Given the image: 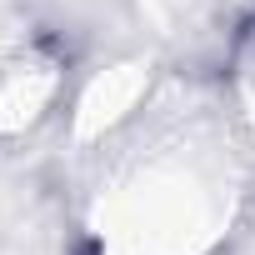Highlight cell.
<instances>
[{
    "label": "cell",
    "mask_w": 255,
    "mask_h": 255,
    "mask_svg": "<svg viewBox=\"0 0 255 255\" xmlns=\"http://www.w3.org/2000/svg\"><path fill=\"white\" fill-rule=\"evenodd\" d=\"M140 90H145V65H110V70L95 75L90 90L80 95L75 130H80V135H100V130H110L115 120L130 115V105L140 100Z\"/></svg>",
    "instance_id": "cell-2"
},
{
    "label": "cell",
    "mask_w": 255,
    "mask_h": 255,
    "mask_svg": "<svg viewBox=\"0 0 255 255\" xmlns=\"http://www.w3.org/2000/svg\"><path fill=\"white\" fill-rule=\"evenodd\" d=\"M235 65H240V75H235V80H240V100H245V115L255 120V25H250V35L240 40V60H235Z\"/></svg>",
    "instance_id": "cell-3"
},
{
    "label": "cell",
    "mask_w": 255,
    "mask_h": 255,
    "mask_svg": "<svg viewBox=\"0 0 255 255\" xmlns=\"http://www.w3.org/2000/svg\"><path fill=\"white\" fill-rule=\"evenodd\" d=\"M60 55L45 45H25L5 60L0 70V140L25 135L50 115L55 95H60Z\"/></svg>",
    "instance_id": "cell-1"
}]
</instances>
